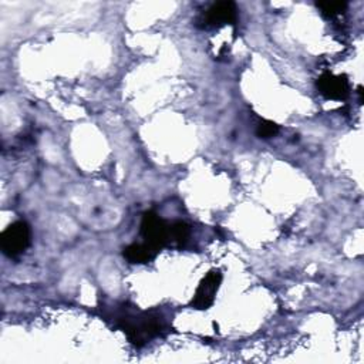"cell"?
<instances>
[{"label": "cell", "mask_w": 364, "mask_h": 364, "mask_svg": "<svg viewBox=\"0 0 364 364\" xmlns=\"http://www.w3.org/2000/svg\"><path fill=\"white\" fill-rule=\"evenodd\" d=\"M121 327L127 333L129 341L139 347L161 333L162 320L151 313H139L136 316L128 314L121 317Z\"/></svg>", "instance_id": "1"}, {"label": "cell", "mask_w": 364, "mask_h": 364, "mask_svg": "<svg viewBox=\"0 0 364 364\" xmlns=\"http://www.w3.org/2000/svg\"><path fill=\"white\" fill-rule=\"evenodd\" d=\"M31 240L30 226L24 220H17L7 226L0 235V246L9 257H16L21 255Z\"/></svg>", "instance_id": "2"}, {"label": "cell", "mask_w": 364, "mask_h": 364, "mask_svg": "<svg viewBox=\"0 0 364 364\" xmlns=\"http://www.w3.org/2000/svg\"><path fill=\"white\" fill-rule=\"evenodd\" d=\"M141 235L145 243L159 250L169 239V226L155 212H145L141 220Z\"/></svg>", "instance_id": "3"}, {"label": "cell", "mask_w": 364, "mask_h": 364, "mask_svg": "<svg viewBox=\"0 0 364 364\" xmlns=\"http://www.w3.org/2000/svg\"><path fill=\"white\" fill-rule=\"evenodd\" d=\"M220 282H222V273L218 269L208 272L206 276L200 280L191 304L199 310L209 309L215 301V296L220 286Z\"/></svg>", "instance_id": "4"}, {"label": "cell", "mask_w": 364, "mask_h": 364, "mask_svg": "<svg viewBox=\"0 0 364 364\" xmlns=\"http://www.w3.org/2000/svg\"><path fill=\"white\" fill-rule=\"evenodd\" d=\"M237 18V9L233 1H219L212 4L205 13V26L222 27L226 24H235Z\"/></svg>", "instance_id": "5"}, {"label": "cell", "mask_w": 364, "mask_h": 364, "mask_svg": "<svg viewBox=\"0 0 364 364\" xmlns=\"http://www.w3.org/2000/svg\"><path fill=\"white\" fill-rule=\"evenodd\" d=\"M317 88L320 94L328 100H343L348 95V80L343 75H334L331 73H324L317 80Z\"/></svg>", "instance_id": "6"}, {"label": "cell", "mask_w": 364, "mask_h": 364, "mask_svg": "<svg viewBox=\"0 0 364 364\" xmlns=\"http://www.w3.org/2000/svg\"><path fill=\"white\" fill-rule=\"evenodd\" d=\"M156 252L158 250L148 243H132L124 249V256L131 263H146L155 256Z\"/></svg>", "instance_id": "7"}, {"label": "cell", "mask_w": 364, "mask_h": 364, "mask_svg": "<svg viewBox=\"0 0 364 364\" xmlns=\"http://www.w3.org/2000/svg\"><path fill=\"white\" fill-rule=\"evenodd\" d=\"M191 235V228L185 222H176L169 228V237H172L178 245H183Z\"/></svg>", "instance_id": "8"}, {"label": "cell", "mask_w": 364, "mask_h": 364, "mask_svg": "<svg viewBox=\"0 0 364 364\" xmlns=\"http://www.w3.org/2000/svg\"><path fill=\"white\" fill-rule=\"evenodd\" d=\"M277 132H279V125L269 119H262L256 127V135L263 139L272 138V136L277 135Z\"/></svg>", "instance_id": "9"}, {"label": "cell", "mask_w": 364, "mask_h": 364, "mask_svg": "<svg viewBox=\"0 0 364 364\" xmlns=\"http://www.w3.org/2000/svg\"><path fill=\"white\" fill-rule=\"evenodd\" d=\"M317 7L326 14V16H338L343 14L347 9V3L344 1H326V3H317Z\"/></svg>", "instance_id": "10"}]
</instances>
